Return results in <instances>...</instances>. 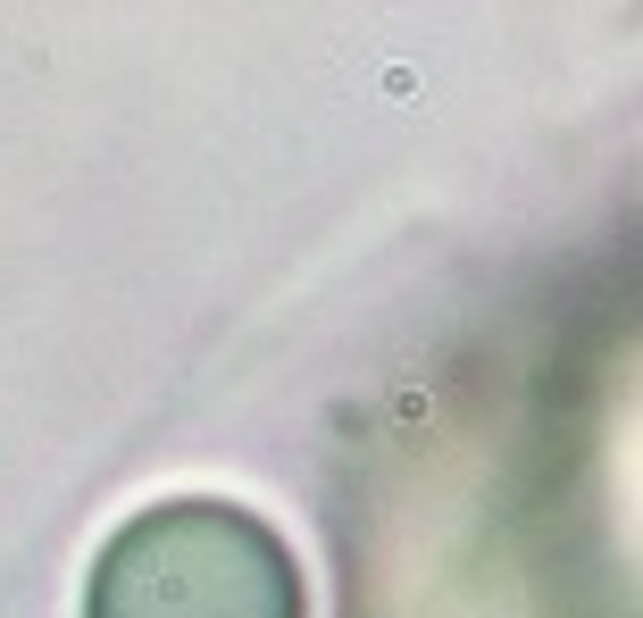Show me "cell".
Wrapping results in <instances>:
<instances>
[{
  "instance_id": "6da1fadb",
  "label": "cell",
  "mask_w": 643,
  "mask_h": 618,
  "mask_svg": "<svg viewBox=\"0 0 643 618\" xmlns=\"http://www.w3.org/2000/svg\"><path fill=\"white\" fill-rule=\"evenodd\" d=\"M101 618H301V593L251 518L184 502L117 543Z\"/></svg>"
}]
</instances>
